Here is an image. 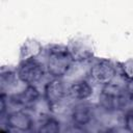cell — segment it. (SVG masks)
<instances>
[{"label": "cell", "mask_w": 133, "mask_h": 133, "mask_svg": "<svg viewBox=\"0 0 133 133\" xmlns=\"http://www.w3.org/2000/svg\"><path fill=\"white\" fill-rule=\"evenodd\" d=\"M38 97V92L37 90L32 87V86H29L27 87L22 94H19L17 96H15L12 98V101L16 102L17 104H22V105H28V104H31L33 103Z\"/></svg>", "instance_id": "8"}, {"label": "cell", "mask_w": 133, "mask_h": 133, "mask_svg": "<svg viewBox=\"0 0 133 133\" xmlns=\"http://www.w3.org/2000/svg\"><path fill=\"white\" fill-rule=\"evenodd\" d=\"M101 102L106 109H117L124 104V97L115 89H108L102 94Z\"/></svg>", "instance_id": "3"}, {"label": "cell", "mask_w": 133, "mask_h": 133, "mask_svg": "<svg viewBox=\"0 0 133 133\" xmlns=\"http://www.w3.org/2000/svg\"><path fill=\"white\" fill-rule=\"evenodd\" d=\"M63 94H64V89L60 81H57V80L52 81L46 87V96L48 101L51 103H56L60 101L61 98L63 97Z\"/></svg>", "instance_id": "7"}, {"label": "cell", "mask_w": 133, "mask_h": 133, "mask_svg": "<svg viewBox=\"0 0 133 133\" xmlns=\"http://www.w3.org/2000/svg\"><path fill=\"white\" fill-rule=\"evenodd\" d=\"M39 130L42 132H57L59 130V124L54 118H49L43 124Z\"/></svg>", "instance_id": "10"}, {"label": "cell", "mask_w": 133, "mask_h": 133, "mask_svg": "<svg viewBox=\"0 0 133 133\" xmlns=\"http://www.w3.org/2000/svg\"><path fill=\"white\" fill-rule=\"evenodd\" d=\"M72 117L74 123L79 126L86 125L92 118V109L88 105H78L74 108Z\"/></svg>", "instance_id": "5"}, {"label": "cell", "mask_w": 133, "mask_h": 133, "mask_svg": "<svg viewBox=\"0 0 133 133\" xmlns=\"http://www.w3.org/2000/svg\"><path fill=\"white\" fill-rule=\"evenodd\" d=\"M68 52L63 50H52L50 54V63H49V69L52 74L59 76L62 75L66 69H68Z\"/></svg>", "instance_id": "2"}, {"label": "cell", "mask_w": 133, "mask_h": 133, "mask_svg": "<svg viewBox=\"0 0 133 133\" xmlns=\"http://www.w3.org/2000/svg\"><path fill=\"white\" fill-rule=\"evenodd\" d=\"M128 89H129V94H130V97L133 99V82H132V83L129 85V88H128Z\"/></svg>", "instance_id": "12"}, {"label": "cell", "mask_w": 133, "mask_h": 133, "mask_svg": "<svg viewBox=\"0 0 133 133\" xmlns=\"http://www.w3.org/2000/svg\"><path fill=\"white\" fill-rule=\"evenodd\" d=\"M9 126L19 129V130H29L32 126L31 117L23 112H16L9 115L8 117Z\"/></svg>", "instance_id": "6"}, {"label": "cell", "mask_w": 133, "mask_h": 133, "mask_svg": "<svg viewBox=\"0 0 133 133\" xmlns=\"http://www.w3.org/2000/svg\"><path fill=\"white\" fill-rule=\"evenodd\" d=\"M125 124L129 131L133 132V110H129L125 116Z\"/></svg>", "instance_id": "11"}, {"label": "cell", "mask_w": 133, "mask_h": 133, "mask_svg": "<svg viewBox=\"0 0 133 133\" xmlns=\"http://www.w3.org/2000/svg\"><path fill=\"white\" fill-rule=\"evenodd\" d=\"M91 74L98 81L107 82L113 77L114 69L108 61L103 60L95 64V66L91 70Z\"/></svg>", "instance_id": "4"}, {"label": "cell", "mask_w": 133, "mask_h": 133, "mask_svg": "<svg viewBox=\"0 0 133 133\" xmlns=\"http://www.w3.org/2000/svg\"><path fill=\"white\" fill-rule=\"evenodd\" d=\"M19 75L23 81L32 83L41 79L43 76V69L35 60H26L21 65Z\"/></svg>", "instance_id": "1"}, {"label": "cell", "mask_w": 133, "mask_h": 133, "mask_svg": "<svg viewBox=\"0 0 133 133\" xmlns=\"http://www.w3.org/2000/svg\"><path fill=\"white\" fill-rule=\"evenodd\" d=\"M71 91H72V95L74 98L76 99H86L87 97L90 96L91 94V87L90 85L85 82V81H79V82H76L72 88H71Z\"/></svg>", "instance_id": "9"}]
</instances>
